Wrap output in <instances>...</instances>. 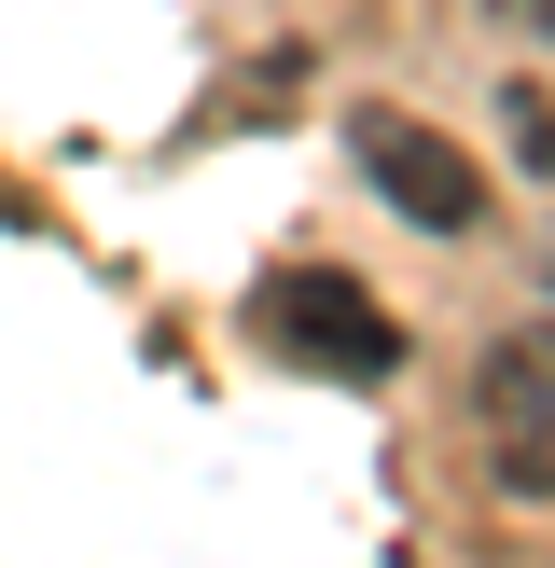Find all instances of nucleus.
I'll return each instance as SVG.
<instances>
[{"mask_svg":"<svg viewBox=\"0 0 555 568\" xmlns=\"http://www.w3.org/2000/svg\"><path fill=\"white\" fill-rule=\"evenodd\" d=\"M250 333H264L278 361H305V375H333V388H389L403 375V320H389L361 277H333V264L264 277V292H250Z\"/></svg>","mask_w":555,"mask_h":568,"instance_id":"nucleus-1","label":"nucleus"},{"mask_svg":"<svg viewBox=\"0 0 555 568\" xmlns=\"http://www.w3.org/2000/svg\"><path fill=\"white\" fill-rule=\"evenodd\" d=\"M472 430H486L500 499H555V320H514L472 361Z\"/></svg>","mask_w":555,"mask_h":568,"instance_id":"nucleus-2","label":"nucleus"},{"mask_svg":"<svg viewBox=\"0 0 555 568\" xmlns=\"http://www.w3.org/2000/svg\"><path fill=\"white\" fill-rule=\"evenodd\" d=\"M347 139H361V181H375L403 222H431V236H472V222H486V181H472L458 139H431L416 111H361Z\"/></svg>","mask_w":555,"mask_h":568,"instance_id":"nucleus-3","label":"nucleus"},{"mask_svg":"<svg viewBox=\"0 0 555 568\" xmlns=\"http://www.w3.org/2000/svg\"><path fill=\"white\" fill-rule=\"evenodd\" d=\"M500 139H514L527 181H555V98H542V83H514V98H500Z\"/></svg>","mask_w":555,"mask_h":568,"instance_id":"nucleus-4","label":"nucleus"},{"mask_svg":"<svg viewBox=\"0 0 555 568\" xmlns=\"http://www.w3.org/2000/svg\"><path fill=\"white\" fill-rule=\"evenodd\" d=\"M527 28H542V42H555V0H527Z\"/></svg>","mask_w":555,"mask_h":568,"instance_id":"nucleus-5","label":"nucleus"}]
</instances>
